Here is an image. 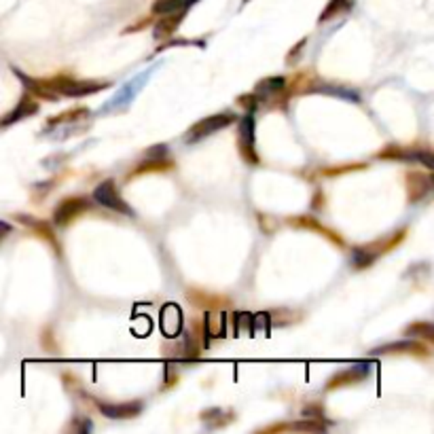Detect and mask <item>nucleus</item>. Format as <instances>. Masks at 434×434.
Segmentation results:
<instances>
[{"label": "nucleus", "mask_w": 434, "mask_h": 434, "mask_svg": "<svg viewBox=\"0 0 434 434\" xmlns=\"http://www.w3.org/2000/svg\"><path fill=\"white\" fill-rule=\"evenodd\" d=\"M143 409L140 403H126V405H100V411L106 416V418H115V420H126V418H132V416H138Z\"/></svg>", "instance_id": "obj_7"}, {"label": "nucleus", "mask_w": 434, "mask_h": 434, "mask_svg": "<svg viewBox=\"0 0 434 434\" xmlns=\"http://www.w3.org/2000/svg\"><path fill=\"white\" fill-rule=\"evenodd\" d=\"M94 199H96L98 204H102L104 208H108V210L121 212V214H126V216H134V210L123 201V197L119 195L117 184H115L113 180H104L102 184H98L96 191H94Z\"/></svg>", "instance_id": "obj_1"}, {"label": "nucleus", "mask_w": 434, "mask_h": 434, "mask_svg": "<svg viewBox=\"0 0 434 434\" xmlns=\"http://www.w3.org/2000/svg\"><path fill=\"white\" fill-rule=\"evenodd\" d=\"M195 0H157L152 11L155 13H163V15H169L174 11H184L189 4H193Z\"/></svg>", "instance_id": "obj_9"}, {"label": "nucleus", "mask_w": 434, "mask_h": 434, "mask_svg": "<svg viewBox=\"0 0 434 434\" xmlns=\"http://www.w3.org/2000/svg\"><path fill=\"white\" fill-rule=\"evenodd\" d=\"M280 87H284V79H280V77H274V79H267V81H263V83L259 85V91H265V94H269V91H274V89H280Z\"/></svg>", "instance_id": "obj_10"}, {"label": "nucleus", "mask_w": 434, "mask_h": 434, "mask_svg": "<svg viewBox=\"0 0 434 434\" xmlns=\"http://www.w3.org/2000/svg\"><path fill=\"white\" fill-rule=\"evenodd\" d=\"M104 85L98 83H89V81H79V79H68V77H60L53 83H49V89L62 96H70V98H83L89 96L98 89H102Z\"/></svg>", "instance_id": "obj_2"}, {"label": "nucleus", "mask_w": 434, "mask_h": 434, "mask_svg": "<svg viewBox=\"0 0 434 434\" xmlns=\"http://www.w3.org/2000/svg\"><path fill=\"white\" fill-rule=\"evenodd\" d=\"M9 233H11V225L4 223V221H0V242H2Z\"/></svg>", "instance_id": "obj_11"}, {"label": "nucleus", "mask_w": 434, "mask_h": 434, "mask_svg": "<svg viewBox=\"0 0 434 434\" xmlns=\"http://www.w3.org/2000/svg\"><path fill=\"white\" fill-rule=\"evenodd\" d=\"M38 111V106L32 102V100H21L19 104H17V108L13 111V113H9L2 121H0V126L2 128H6V126H11V123H17L19 119H23V117H30V115H34Z\"/></svg>", "instance_id": "obj_8"}, {"label": "nucleus", "mask_w": 434, "mask_h": 434, "mask_svg": "<svg viewBox=\"0 0 434 434\" xmlns=\"http://www.w3.org/2000/svg\"><path fill=\"white\" fill-rule=\"evenodd\" d=\"M83 210H87V199H83V197H70V199H64L57 208H55V212H53V221H55V225H66V223H70L74 216H79Z\"/></svg>", "instance_id": "obj_4"}, {"label": "nucleus", "mask_w": 434, "mask_h": 434, "mask_svg": "<svg viewBox=\"0 0 434 434\" xmlns=\"http://www.w3.org/2000/svg\"><path fill=\"white\" fill-rule=\"evenodd\" d=\"M182 326V313L176 305H165L161 311V328L167 337H176Z\"/></svg>", "instance_id": "obj_6"}, {"label": "nucleus", "mask_w": 434, "mask_h": 434, "mask_svg": "<svg viewBox=\"0 0 434 434\" xmlns=\"http://www.w3.org/2000/svg\"><path fill=\"white\" fill-rule=\"evenodd\" d=\"M240 146L244 152V159L250 163H257V155H255V117L246 115L242 126H240Z\"/></svg>", "instance_id": "obj_5"}, {"label": "nucleus", "mask_w": 434, "mask_h": 434, "mask_svg": "<svg viewBox=\"0 0 434 434\" xmlns=\"http://www.w3.org/2000/svg\"><path fill=\"white\" fill-rule=\"evenodd\" d=\"M235 121V115L233 113H218L214 117H208L204 121H199L197 126L191 128V134L187 136V143H197V140H204L206 136L218 132V130H225L227 126H231Z\"/></svg>", "instance_id": "obj_3"}]
</instances>
